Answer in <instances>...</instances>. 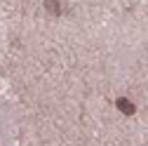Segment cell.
<instances>
[{
    "label": "cell",
    "instance_id": "obj_1",
    "mask_svg": "<svg viewBox=\"0 0 148 146\" xmlns=\"http://www.w3.org/2000/svg\"><path fill=\"white\" fill-rule=\"evenodd\" d=\"M118 108H120L122 113H127V116H132V113H134V106L129 104L127 99H118Z\"/></svg>",
    "mask_w": 148,
    "mask_h": 146
}]
</instances>
